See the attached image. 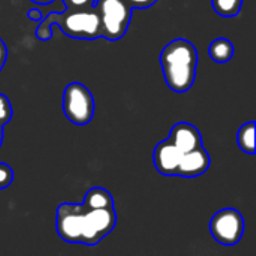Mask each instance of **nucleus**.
<instances>
[{"mask_svg": "<svg viewBox=\"0 0 256 256\" xmlns=\"http://www.w3.org/2000/svg\"><path fill=\"white\" fill-rule=\"evenodd\" d=\"M117 225L114 207L94 208L87 204L63 202L57 208V234L72 244L96 246L108 237Z\"/></svg>", "mask_w": 256, "mask_h": 256, "instance_id": "obj_1", "label": "nucleus"}, {"mask_svg": "<svg viewBox=\"0 0 256 256\" xmlns=\"http://www.w3.org/2000/svg\"><path fill=\"white\" fill-rule=\"evenodd\" d=\"M166 86L176 93H186L192 88L198 70V51L188 39L170 42L159 56Z\"/></svg>", "mask_w": 256, "mask_h": 256, "instance_id": "obj_2", "label": "nucleus"}, {"mask_svg": "<svg viewBox=\"0 0 256 256\" xmlns=\"http://www.w3.org/2000/svg\"><path fill=\"white\" fill-rule=\"evenodd\" d=\"M52 24H58L60 30L72 39L94 40L102 38L100 16L96 6L86 10L66 9L63 12H52L48 16H44L39 27L36 28L38 39L44 42L50 40L52 38Z\"/></svg>", "mask_w": 256, "mask_h": 256, "instance_id": "obj_3", "label": "nucleus"}, {"mask_svg": "<svg viewBox=\"0 0 256 256\" xmlns=\"http://www.w3.org/2000/svg\"><path fill=\"white\" fill-rule=\"evenodd\" d=\"M94 6L100 16L102 38L111 42L120 40L128 33L134 9L126 0H98Z\"/></svg>", "mask_w": 256, "mask_h": 256, "instance_id": "obj_4", "label": "nucleus"}, {"mask_svg": "<svg viewBox=\"0 0 256 256\" xmlns=\"http://www.w3.org/2000/svg\"><path fill=\"white\" fill-rule=\"evenodd\" d=\"M63 112L76 126H87L94 117V98L81 82H70L63 92Z\"/></svg>", "mask_w": 256, "mask_h": 256, "instance_id": "obj_5", "label": "nucleus"}, {"mask_svg": "<svg viewBox=\"0 0 256 256\" xmlns=\"http://www.w3.org/2000/svg\"><path fill=\"white\" fill-rule=\"evenodd\" d=\"M244 230V219L236 208H224L218 212L210 220V232L213 238L222 246H237L243 238Z\"/></svg>", "mask_w": 256, "mask_h": 256, "instance_id": "obj_6", "label": "nucleus"}, {"mask_svg": "<svg viewBox=\"0 0 256 256\" xmlns=\"http://www.w3.org/2000/svg\"><path fill=\"white\" fill-rule=\"evenodd\" d=\"M210 165H212V158L202 146L192 152L183 153L176 176L184 177V178H195V177L206 174Z\"/></svg>", "mask_w": 256, "mask_h": 256, "instance_id": "obj_7", "label": "nucleus"}, {"mask_svg": "<svg viewBox=\"0 0 256 256\" xmlns=\"http://www.w3.org/2000/svg\"><path fill=\"white\" fill-rule=\"evenodd\" d=\"M168 141L174 144L182 153H188V152L202 147L201 132L196 129V126L186 123V122H182L172 126Z\"/></svg>", "mask_w": 256, "mask_h": 256, "instance_id": "obj_8", "label": "nucleus"}, {"mask_svg": "<svg viewBox=\"0 0 256 256\" xmlns=\"http://www.w3.org/2000/svg\"><path fill=\"white\" fill-rule=\"evenodd\" d=\"M182 156L183 153L166 140L156 146L153 153V162L159 174L171 177L177 174V168L182 160Z\"/></svg>", "mask_w": 256, "mask_h": 256, "instance_id": "obj_9", "label": "nucleus"}, {"mask_svg": "<svg viewBox=\"0 0 256 256\" xmlns=\"http://www.w3.org/2000/svg\"><path fill=\"white\" fill-rule=\"evenodd\" d=\"M208 54L212 57L213 62L216 63H226L230 62L234 54H236V48L232 45V42L226 38H218L210 44L208 48Z\"/></svg>", "mask_w": 256, "mask_h": 256, "instance_id": "obj_10", "label": "nucleus"}, {"mask_svg": "<svg viewBox=\"0 0 256 256\" xmlns=\"http://www.w3.org/2000/svg\"><path fill=\"white\" fill-rule=\"evenodd\" d=\"M84 204L94 207V208H102V207H114V198L112 195L104 189V188H93L86 194Z\"/></svg>", "mask_w": 256, "mask_h": 256, "instance_id": "obj_11", "label": "nucleus"}, {"mask_svg": "<svg viewBox=\"0 0 256 256\" xmlns=\"http://www.w3.org/2000/svg\"><path fill=\"white\" fill-rule=\"evenodd\" d=\"M237 142L243 153L255 154V122L243 124L237 134Z\"/></svg>", "mask_w": 256, "mask_h": 256, "instance_id": "obj_12", "label": "nucleus"}, {"mask_svg": "<svg viewBox=\"0 0 256 256\" xmlns=\"http://www.w3.org/2000/svg\"><path fill=\"white\" fill-rule=\"evenodd\" d=\"M213 9L224 18H234L240 14L243 0H212Z\"/></svg>", "mask_w": 256, "mask_h": 256, "instance_id": "obj_13", "label": "nucleus"}, {"mask_svg": "<svg viewBox=\"0 0 256 256\" xmlns=\"http://www.w3.org/2000/svg\"><path fill=\"white\" fill-rule=\"evenodd\" d=\"M12 116H14V110H12L9 98L0 93V123L6 126L12 120Z\"/></svg>", "mask_w": 256, "mask_h": 256, "instance_id": "obj_14", "label": "nucleus"}, {"mask_svg": "<svg viewBox=\"0 0 256 256\" xmlns=\"http://www.w3.org/2000/svg\"><path fill=\"white\" fill-rule=\"evenodd\" d=\"M14 182V171L8 164L0 162V190L8 189Z\"/></svg>", "mask_w": 256, "mask_h": 256, "instance_id": "obj_15", "label": "nucleus"}, {"mask_svg": "<svg viewBox=\"0 0 256 256\" xmlns=\"http://www.w3.org/2000/svg\"><path fill=\"white\" fill-rule=\"evenodd\" d=\"M98 0H63L66 4V9L70 10H86V9H93Z\"/></svg>", "mask_w": 256, "mask_h": 256, "instance_id": "obj_16", "label": "nucleus"}, {"mask_svg": "<svg viewBox=\"0 0 256 256\" xmlns=\"http://www.w3.org/2000/svg\"><path fill=\"white\" fill-rule=\"evenodd\" d=\"M132 9H148L156 4L158 0H126Z\"/></svg>", "mask_w": 256, "mask_h": 256, "instance_id": "obj_17", "label": "nucleus"}, {"mask_svg": "<svg viewBox=\"0 0 256 256\" xmlns=\"http://www.w3.org/2000/svg\"><path fill=\"white\" fill-rule=\"evenodd\" d=\"M6 60H8V46L6 44L0 39V72L3 69V66L6 64Z\"/></svg>", "mask_w": 256, "mask_h": 256, "instance_id": "obj_18", "label": "nucleus"}, {"mask_svg": "<svg viewBox=\"0 0 256 256\" xmlns=\"http://www.w3.org/2000/svg\"><path fill=\"white\" fill-rule=\"evenodd\" d=\"M27 16H28L32 21H42V18H44V15H42L40 9H38V8L30 9V10L27 12Z\"/></svg>", "mask_w": 256, "mask_h": 256, "instance_id": "obj_19", "label": "nucleus"}, {"mask_svg": "<svg viewBox=\"0 0 256 256\" xmlns=\"http://www.w3.org/2000/svg\"><path fill=\"white\" fill-rule=\"evenodd\" d=\"M33 3H36V4H40V6H48V4H51L52 2H56V0H32Z\"/></svg>", "mask_w": 256, "mask_h": 256, "instance_id": "obj_20", "label": "nucleus"}, {"mask_svg": "<svg viewBox=\"0 0 256 256\" xmlns=\"http://www.w3.org/2000/svg\"><path fill=\"white\" fill-rule=\"evenodd\" d=\"M3 124L0 123V147H2V142H3Z\"/></svg>", "mask_w": 256, "mask_h": 256, "instance_id": "obj_21", "label": "nucleus"}]
</instances>
